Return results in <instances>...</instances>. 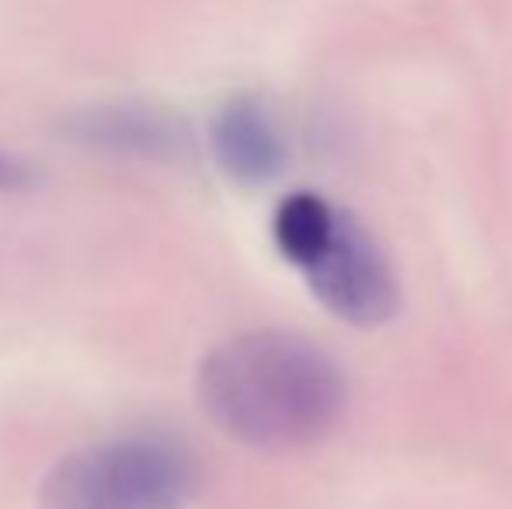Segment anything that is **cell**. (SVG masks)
<instances>
[{
    "label": "cell",
    "instance_id": "obj_1",
    "mask_svg": "<svg viewBox=\"0 0 512 509\" xmlns=\"http://www.w3.org/2000/svg\"><path fill=\"white\" fill-rule=\"evenodd\" d=\"M199 405L244 447L304 450L335 429L345 408L342 367L297 332L255 328L213 346L196 374Z\"/></svg>",
    "mask_w": 512,
    "mask_h": 509
},
{
    "label": "cell",
    "instance_id": "obj_2",
    "mask_svg": "<svg viewBox=\"0 0 512 509\" xmlns=\"http://www.w3.org/2000/svg\"><path fill=\"white\" fill-rule=\"evenodd\" d=\"M196 457L161 436H122L67 454L46 475L42 509H182L196 496Z\"/></svg>",
    "mask_w": 512,
    "mask_h": 509
},
{
    "label": "cell",
    "instance_id": "obj_3",
    "mask_svg": "<svg viewBox=\"0 0 512 509\" xmlns=\"http://www.w3.org/2000/svg\"><path fill=\"white\" fill-rule=\"evenodd\" d=\"M307 286L335 318L359 328H377L398 314L401 286L380 241L338 206L324 245L300 269Z\"/></svg>",
    "mask_w": 512,
    "mask_h": 509
},
{
    "label": "cell",
    "instance_id": "obj_4",
    "mask_svg": "<svg viewBox=\"0 0 512 509\" xmlns=\"http://www.w3.org/2000/svg\"><path fill=\"white\" fill-rule=\"evenodd\" d=\"M209 140L220 168L241 185H265L286 168V136L269 105L237 95L216 109Z\"/></svg>",
    "mask_w": 512,
    "mask_h": 509
},
{
    "label": "cell",
    "instance_id": "obj_5",
    "mask_svg": "<svg viewBox=\"0 0 512 509\" xmlns=\"http://www.w3.org/2000/svg\"><path fill=\"white\" fill-rule=\"evenodd\" d=\"M81 133L91 143L126 150V154H168L182 147V129L175 119L150 109H105L84 119Z\"/></svg>",
    "mask_w": 512,
    "mask_h": 509
},
{
    "label": "cell",
    "instance_id": "obj_6",
    "mask_svg": "<svg viewBox=\"0 0 512 509\" xmlns=\"http://www.w3.org/2000/svg\"><path fill=\"white\" fill-rule=\"evenodd\" d=\"M335 217H338V206H331L328 199L314 196V192H293V196H286L276 206V217H272V241H276L279 255L293 269H304L310 258L317 255V248L324 245Z\"/></svg>",
    "mask_w": 512,
    "mask_h": 509
},
{
    "label": "cell",
    "instance_id": "obj_7",
    "mask_svg": "<svg viewBox=\"0 0 512 509\" xmlns=\"http://www.w3.org/2000/svg\"><path fill=\"white\" fill-rule=\"evenodd\" d=\"M32 178L35 175L25 161H18V157L0 150V189H25V185H32Z\"/></svg>",
    "mask_w": 512,
    "mask_h": 509
}]
</instances>
